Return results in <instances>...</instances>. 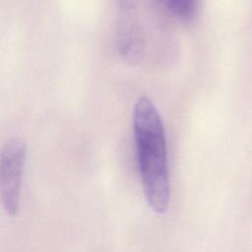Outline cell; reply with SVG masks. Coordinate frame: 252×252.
I'll list each match as a JSON object with an SVG mask.
<instances>
[{"mask_svg":"<svg viewBox=\"0 0 252 252\" xmlns=\"http://www.w3.org/2000/svg\"><path fill=\"white\" fill-rule=\"evenodd\" d=\"M26 157V145L18 138H13L7 141L1 152V203L6 213L10 216H16L20 210L21 187Z\"/></svg>","mask_w":252,"mask_h":252,"instance_id":"obj_2","label":"cell"},{"mask_svg":"<svg viewBox=\"0 0 252 252\" xmlns=\"http://www.w3.org/2000/svg\"><path fill=\"white\" fill-rule=\"evenodd\" d=\"M133 133L145 198L156 214H164L170 202L166 136L161 117L148 97H140L135 103Z\"/></svg>","mask_w":252,"mask_h":252,"instance_id":"obj_1","label":"cell"},{"mask_svg":"<svg viewBox=\"0 0 252 252\" xmlns=\"http://www.w3.org/2000/svg\"><path fill=\"white\" fill-rule=\"evenodd\" d=\"M160 2L175 18L190 21L196 14L198 0H160Z\"/></svg>","mask_w":252,"mask_h":252,"instance_id":"obj_3","label":"cell"}]
</instances>
